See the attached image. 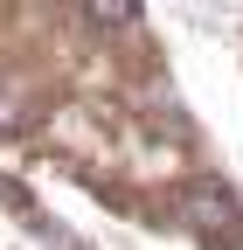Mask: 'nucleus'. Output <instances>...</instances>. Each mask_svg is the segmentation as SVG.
Returning a JSON list of instances; mask_svg holds the SVG:
<instances>
[{
    "instance_id": "nucleus-2",
    "label": "nucleus",
    "mask_w": 243,
    "mask_h": 250,
    "mask_svg": "<svg viewBox=\"0 0 243 250\" xmlns=\"http://www.w3.org/2000/svg\"><path fill=\"white\" fill-rule=\"evenodd\" d=\"M90 14H98L104 28H125V21H139V0H83Z\"/></svg>"
},
{
    "instance_id": "nucleus-1",
    "label": "nucleus",
    "mask_w": 243,
    "mask_h": 250,
    "mask_svg": "<svg viewBox=\"0 0 243 250\" xmlns=\"http://www.w3.org/2000/svg\"><path fill=\"white\" fill-rule=\"evenodd\" d=\"M188 223L195 229H216V236H236V202H229V188H195L188 195Z\"/></svg>"
}]
</instances>
